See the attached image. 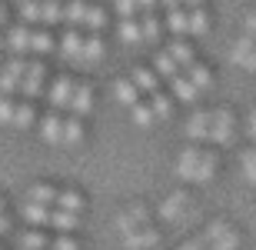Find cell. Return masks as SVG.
Segmentation results:
<instances>
[{"mask_svg":"<svg viewBox=\"0 0 256 250\" xmlns=\"http://www.w3.org/2000/svg\"><path fill=\"white\" fill-rule=\"evenodd\" d=\"M116 230H120V237H124V243L130 250H153L160 243V230L153 227V217L146 213L143 203H133V207L120 210Z\"/></svg>","mask_w":256,"mask_h":250,"instance_id":"obj_1","label":"cell"},{"mask_svg":"<svg viewBox=\"0 0 256 250\" xmlns=\"http://www.w3.org/2000/svg\"><path fill=\"white\" fill-rule=\"evenodd\" d=\"M216 173H220V154L213 147L190 144L176 157V177L183 183H210Z\"/></svg>","mask_w":256,"mask_h":250,"instance_id":"obj_2","label":"cell"},{"mask_svg":"<svg viewBox=\"0 0 256 250\" xmlns=\"http://www.w3.org/2000/svg\"><path fill=\"white\" fill-rule=\"evenodd\" d=\"M193 210H196V203H193V197L186 190H173L166 193L160 200V207H156V217H160L163 223H170V227H180V223H186L193 217Z\"/></svg>","mask_w":256,"mask_h":250,"instance_id":"obj_3","label":"cell"},{"mask_svg":"<svg viewBox=\"0 0 256 250\" xmlns=\"http://www.w3.org/2000/svg\"><path fill=\"white\" fill-rule=\"evenodd\" d=\"M203 240L210 243V250H240V247H243V233H240V227H233L230 220L216 217V220L206 223Z\"/></svg>","mask_w":256,"mask_h":250,"instance_id":"obj_4","label":"cell"},{"mask_svg":"<svg viewBox=\"0 0 256 250\" xmlns=\"http://www.w3.org/2000/svg\"><path fill=\"white\" fill-rule=\"evenodd\" d=\"M236 140V114L230 107H213V130H210V147H230Z\"/></svg>","mask_w":256,"mask_h":250,"instance_id":"obj_5","label":"cell"},{"mask_svg":"<svg viewBox=\"0 0 256 250\" xmlns=\"http://www.w3.org/2000/svg\"><path fill=\"white\" fill-rule=\"evenodd\" d=\"M47 64L44 60H27V74H24V87H20V97L24 100H37L40 94H47Z\"/></svg>","mask_w":256,"mask_h":250,"instance_id":"obj_6","label":"cell"},{"mask_svg":"<svg viewBox=\"0 0 256 250\" xmlns=\"http://www.w3.org/2000/svg\"><path fill=\"white\" fill-rule=\"evenodd\" d=\"M24 74H27V57H10L7 64L0 67V94L4 97H20Z\"/></svg>","mask_w":256,"mask_h":250,"instance_id":"obj_7","label":"cell"},{"mask_svg":"<svg viewBox=\"0 0 256 250\" xmlns=\"http://www.w3.org/2000/svg\"><path fill=\"white\" fill-rule=\"evenodd\" d=\"M74 87L76 80L66 77V74H60V77H54L47 84V100H50V110H60L64 114L66 107H70V97H74Z\"/></svg>","mask_w":256,"mask_h":250,"instance_id":"obj_8","label":"cell"},{"mask_svg":"<svg viewBox=\"0 0 256 250\" xmlns=\"http://www.w3.org/2000/svg\"><path fill=\"white\" fill-rule=\"evenodd\" d=\"M66 114H70V117H80V120H86V117L94 114V87L86 84V80H76Z\"/></svg>","mask_w":256,"mask_h":250,"instance_id":"obj_9","label":"cell"},{"mask_svg":"<svg viewBox=\"0 0 256 250\" xmlns=\"http://www.w3.org/2000/svg\"><path fill=\"white\" fill-rule=\"evenodd\" d=\"M210 130H213V110H196V114L186 120V140H190V144L210 147Z\"/></svg>","mask_w":256,"mask_h":250,"instance_id":"obj_10","label":"cell"},{"mask_svg":"<svg viewBox=\"0 0 256 250\" xmlns=\"http://www.w3.org/2000/svg\"><path fill=\"white\" fill-rule=\"evenodd\" d=\"M230 60H233L236 67L256 74V40L246 37V34H243L240 40H233V47H230Z\"/></svg>","mask_w":256,"mask_h":250,"instance_id":"obj_11","label":"cell"},{"mask_svg":"<svg viewBox=\"0 0 256 250\" xmlns=\"http://www.w3.org/2000/svg\"><path fill=\"white\" fill-rule=\"evenodd\" d=\"M64 120H66V117L60 114V110H47V114L37 120V127H40V140H44V144L60 147V140H64Z\"/></svg>","mask_w":256,"mask_h":250,"instance_id":"obj_12","label":"cell"},{"mask_svg":"<svg viewBox=\"0 0 256 250\" xmlns=\"http://www.w3.org/2000/svg\"><path fill=\"white\" fill-rule=\"evenodd\" d=\"M20 217H24V223L27 227H50V217H54V207H44V203H30L24 200L20 203Z\"/></svg>","mask_w":256,"mask_h":250,"instance_id":"obj_13","label":"cell"},{"mask_svg":"<svg viewBox=\"0 0 256 250\" xmlns=\"http://www.w3.org/2000/svg\"><path fill=\"white\" fill-rule=\"evenodd\" d=\"M57 197H60V187H54V183H47V180L30 183L27 193H24V200H30V203H44V207H57Z\"/></svg>","mask_w":256,"mask_h":250,"instance_id":"obj_14","label":"cell"},{"mask_svg":"<svg viewBox=\"0 0 256 250\" xmlns=\"http://www.w3.org/2000/svg\"><path fill=\"white\" fill-rule=\"evenodd\" d=\"M170 94H173V100H176V104H196L200 97H203V90H200V87L193 84L186 74H180L176 80H170Z\"/></svg>","mask_w":256,"mask_h":250,"instance_id":"obj_15","label":"cell"},{"mask_svg":"<svg viewBox=\"0 0 256 250\" xmlns=\"http://www.w3.org/2000/svg\"><path fill=\"white\" fill-rule=\"evenodd\" d=\"M30 40H34V27L20 24V27H14L7 34V50L14 54V57H27L30 54Z\"/></svg>","mask_w":256,"mask_h":250,"instance_id":"obj_16","label":"cell"},{"mask_svg":"<svg viewBox=\"0 0 256 250\" xmlns=\"http://www.w3.org/2000/svg\"><path fill=\"white\" fill-rule=\"evenodd\" d=\"M130 80L133 84H136V90H140L143 97H153L156 94V90H163V80L156 77V70L153 67H133V74H130Z\"/></svg>","mask_w":256,"mask_h":250,"instance_id":"obj_17","label":"cell"},{"mask_svg":"<svg viewBox=\"0 0 256 250\" xmlns=\"http://www.w3.org/2000/svg\"><path fill=\"white\" fill-rule=\"evenodd\" d=\"M17 250H50V233L40 227H27L17 233Z\"/></svg>","mask_w":256,"mask_h":250,"instance_id":"obj_18","label":"cell"},{"mask_svg":"<svg viewBox=\"0 0 256 250\" xmlns=\"http://www.w3.org/2000/svg\"><path fill=\"white\" fill-rule=\"evenodd\" d=\"M57 207H60V210H70V213H80V217H84V210H86L84 190H80V187H60Z\"/></svg>","mask_w":256,"mask_h":250,"instance_id":"obj_19","label":"cell"},{"mask_svg":"<svg viewBox=\"0 0 256 250\" xmlns=\"http://www.w3.org/2000/svg\"><path fill=\"white\" fill-rule=\"evenodd\" d=\"M60 54H64L66 60H76V64H80V54H84V30L66 27V34L60 37Z\"/></svg>","mask_w":256,"mask_h":250,"instance_id":"obj_20","label":"cell"},{"mask_svg":"<svg viewBox=\"0 0 256 250\" xmlns=\"http://www.w3.org/2000/svg\"><path fill=\"white\" fill-rule=\"evenodd\" d=\"M86 14H90V4H86V0H66V4H64V24H66V27L84 30Z\"/></svg>","mask_w":256,"mask_h":250,"instance_id":"obj_21","label":"cell"},{"mask_svg":"<svg viewBox=\"0 0 256 250\" xmlns=\"http://www.w3.org/2000/svg\"><path fill=\"white\" fill-rule=\"evenodd\" d=\"M166 54H170V57L176 60V64H180L183 70L196 64V50H193V44H190L186 37H176V40L170 44V47H166Z\"/></svg>","mask_w":256,"mask_h":250,"instance_id":"obj_22","label":"cell"},{"mask_svg":"<svg viewBox=\"0 0 256 250\" xmlns=\"http://www.w3.org/2000/svg\"><path fill=\"white\" fill-rule=\"evenodd\" d=\"M114 97H116L124 107H136V104L143 100V94L136 90V84H133L130 77H116V80H114Z\"/></svg>","mask_w":256,"mask_h":250,"instance_id":"obj_23","label":"cell"},{"mask_svg":"<svg viewBox=\"0 0 256 250\" xmlns=\"http://www.w3.org/2000/svg\"><path fill=\"white\" fill-rule=\"evenodd\" d=\"M86 137V124L80 120V117H70L66 114L64 120V140H60V147H80Z\"/></svg>","mask_w":256,"mask_h":250,"instance_id":"obj_24","label":"cell"},{"mask_svg":"<svg viewBox=\"0 0 256 250\" xmlns=\"http://www.w3.org/2000/svg\"><path fill=\"white\" fill-rule=\"evenodd\" d=\"M40 117H37V107H34V100H24L20 97L17 100V110H14V127L10 130H27V127H34Z\"/></svg>","mask_w":256,"mask_h":250,"instance_id":"obj_25","label":"cell"},{"mask_svg":"<svg viewBox=\"0 0 256 250\" xmlns=\"http://www.w3.org/2000/svg\"><path fill=\"white\" fill-rule=\"evenodd\" d=\"M153 70H156V77L166 80V84H170V80H176V77L183 74V67L170 57V54H166V50H160V54L153 57Z\"/></svg>","mask_w":256,"mask_h":250,"instance_id":"obj_26","label":"cell"},{"mask_svg":"<svg viewBox=\"0 0 256 250\" xmlns=\"http://www.w3.org/2000/svg\"><path fill=\"white\" fill-rule=\"evenodd\" d=\"M80 223H84V217H80V213H70V210H60V207H54V217H50V227H54V233H74Z\"/></svg>","mask_w":256,"mask_h":250,"instance_id":"obj_27","label":"cell"},{"mask_svg":"<svg viewBox=\"0 0 256 250\" xmlns=\"http://www.w3.org/2000/svg\"><path fill=\"white\" fill-rule=\"evenodd\" d=\"M104 37L100 34H84V54H80V64H100V57H104Z\"/></svg>","mask_w":256,"mask_h":250,"instance_id":"obj_28","label":"cell"},{"mask_svg":"<svg viewBox=\"0 0 256 250\" xmlns=\"http://www.w3.org/2000/svg\"><path fill=\"white\" fill-rule=\"evenodd\" d=\"M116 37L124 40L126 47H136V44H143V30H140V17L120 20V24H116Z\"/></svg>","mask_w":256,"mask_h":250,"instance_id":"obj_29","label":"cell"},{"mask_svg":"<svg viewBox=\"0 0 256 250\" xmlns=\"http://www.w3.org/2000/svg\"><path fill=\"white\" fill-rule=\"evenodd\" d=\"M166 27H170L176 37H190V10L186 7L166 10Z\"/></svg>","mask_w":256,"mask_h":250,"instance_id":"obj_30","label":"cell"},{"mask_svg":"<svg viewBox=\"0 0 256 250\" xmlns=\"http://www.w3.org/2000/svg\"><path fill=\"white\" fill-rule=\"evenodd\" d=\"M50 50H54V34L47 27H34V40H30V54L34 57H47Z\"/></svg>","mask_w":256,"mask_h":250,"instance_id":"obj_31","label":"cell"},{"mask_svg":"<svg viewBox=\"0 0 256 250\" xmlns=\"http://www.w3.org/2000/svg\"><path fill=\"white\" fill-rule=\"evenodd\" d=\"M64 24V4L60 0H40V27Z\"/></svg>","mask_w":256,"mask_h":250,"instance_id":"obj_32","label":"cell"},{"mask_svg":"<svg viewBox=\"0 0 256 250\" xmlns=\"http://www.w3.org/2000/svg\"><path fill=\"white\" fill-rule=\"evenodd\" d=\"M146 100H150V107H153V114H156V120H166V117L173 114V104H176L170 90H156V94L146 97Z\"/></svg>","mask_w":256,"mask_h":250,"instance_id":"obj_33","label":"cell"},{"mask_svg":"<svg viewBox=\"0 0 256 250\" xmlns=\"http://www.w3.org/2000/svg\"><path fill=\"white\" fill-rule=\"evenodd\" d=\"M183 74H186V77H190L193 84H196L200 90H203V94H206L210 87H213V70H210L206 64H203V60H196V64H193V67H186Z\"/></svg>","mask_w":256,"mask_h":250,"instance_id":"obj_34","label":"cell"},{"mask_svg":"<svg viewBox=\"0 0 256 250\" xmlns=\"http://www.w3.org/2000/svg\"><path fill=\"white\" fill-rule=\"evenodd\" d=\"M130 114H133V124H136V127H143V130H150L153 124H160V120H156V114H153V107H150V100H146V97H143V100H140L136 107H130Z\"/></svg>","mask_w":256,"mask_h":250,"instance_id":"obj_35","label":"cell"},{"mask_svg":"<svg viewBox=\"0 0 256 250\" xmlns=\"http://www.w3.org/2000/svg\"><path fill=\"white\" fill-rule=\"evenodd\" d=\"M163 27L166 24H160V17L156 14H143L140 17V30H143V44H156L163 34Z\"/></svg>","mask_w":256,"mask_h":250,"instance_id":"obj_36","label":"cell"},{"mask_svg":"<svg viewBox=\"0 0 256 250\" xmlns=\"http://www.w3.org/2000/svg\"><path fill=\"white\" fill-rule=\"evenodd\" d=\"M210 30V10L206 7H193L190 10V37H203Z\"/></svg>","mask_w":256,"mask_h":250,"instance_id":"obj_37","label":"cell"},{"mask_svg":"<svg viewBox=\"0 0 256 250\" xmlns=\"http://www.w3.org/2000/svg\"><path fill=\"white\" fill-rule=\"evenodd\" d=\"M20 20L27 27H40V0H20Z\"/></svg>","mask_w":256,"mask_h":250,"instance_id":"obj_38","label":"cell"},{"mask_svg":"<svg viewBox=\"0 0 256 250\" xmlns=\"http://www.w3.org/2000/svg\"><path fill=\"white\" fill-rule=\"evenodd\" d=\"M240 170H243V177H246L250 183H256V144L240 154Z\"/></svg>","mask_w":256,"mask_h":250,"instance_id":"obj_39","label":"cell"},{"mask_svg":"<svg viewBox=\"0 0 256 250\" xmlns=\"http://www.w3.org/2000/svg\"><path fill=\"white\" fill-rule=\"evenodd\" d=\"M17 100H20V97H4V94H0V124H4V127H14V110H17Z\"/></svg>","mask_w":256,"mask_h":250,"instance_id":"obj_40","label":"cell"},{"mask_svg":"<svg viewBox=\"0 0 256 250\" xmlns=\"http://www.w3.org/2000/svg\"><path fill=\"white\" fill-rule=\"evenodd\" d=\"M50 250H80V240L74 233H54L50 237Z\"/></svg>","mask_w":256,"mask_h":250,"instance_id":"obj_41","label":"cell"},{"mask_svg":"<svg viewBox=\"0 0 256 250\" xmlns=\"http://www.w3.org/2000/svg\"><path fill=\"white\" fill-rule=\"evenodd\" d=\"M114 10L120 20H130V17H140V7H136V0H114Z\"/></svg>","mask_w":256,"mask_h":250,"instance_id":"obj_42","label":"cell"},{"mask_svg":"<svg viewBox=\"0 0 256 250\" xmlns=\"http://www.w3.org/2000/svg\"><path fill=\"white\" fill-rule=\"evenodd\" d=\"M243 34L256 40V10H253V14H246V20H243Z\"/></svg>","mask_w":256,"mask_h":250,"instance_id":"obj_43","label":"cell"},{"mask_svg":"<svg viewBox=\"0 0 256 250\" xmlns=\"http://www.w3.org/2000/svg\"><path fill=\"white\" fill-rule=\"evenodd\" d=\"M180 250H210V243L203 240V237H193V240H186Z\"/></svg>","mask_w":256,"mask_h":250,"instance_id":"obj_44","label":"cell"},{"mask_svg":"<svg viewBox=\"0 0 256 250\" xmlns=\"http://www.w3.org/2000/svg\"><path fill=\"white\" fill-rule=\"evenodd\" d=\"M246 137L256 144V107L250 110V117H246Z\"/></svg>","mask_w":256,"mask_h":250,"instance_id":"obj_45","label":"cell"},{"mask_svg":"<svg viewBox=\"0 0 256 250\" xmlns=\"http://www.w3.org/2000/svg\"><path fill=\"white\" fill-rule=\"evenodd\" d=\"M156 4H160V0H136V7H140V17H143V14H156Z\"/></svg>","mask_w":256,"mask_h":250,"instance_id":"obj_46","label":"cell"},{"mask_svg":"<svg viewBox=\"0 0 256 250\" xmlns=\"http://www.w3.org/2000/svg\"><path fill=\"white\" fill-rule=\"evenodd\" d=\"M4 233H10V217L7 213H0V237H4Z\"/></svg>","mask_w":256,"mask_h":250,"instance_id":"obj_47","label":"cell"},{"mask_svg":"<svg viewBox=\"0 0 256 250\" xmlns=\"http://www.w3.org/2000/svg\"><path fill=\"white\" fill-rule=\"evenodd\" d=\"M160 4H163L166 10H176V7H183V0H160Z\"/></svg>","mask_w":256,"mask_h":250,"instance_id":"obj_48","label":"cell"},{"mask_svg":"<svg viewBox=\"0 0 256 250\" xmlns=\"http://www.w3.org/2000/svg\"><path fill=\"white\" fill-rule=\"evenodd\" d=\"M183 7L193 10V7H203V0H183Z\"/></svg>","mask_w":256,"mask_h":250,"instance_id":"obj_49","label":"cell"},{"mask_svg":"<svg viewBox=\"0 0 256 250\" xmlns=\"http://www.w3.org/2000/svg\"><path fill=\"white\" fill-rule=\"evenodd\" d=\"M7 20V7H4V0H0V24Z\"/></svg>","mask_w":256,"mask_h":250,"instance_id":"obj_50","label":"cell"},{"mask_svg":"<svg viewBox=\"0 0 256 250\" xmlns=\"http://www.w3.org/2000/svg\"><path fill=\"white\" fill-rule=\"evenodd\" d=\"M0 213H7V203H4V197H0Z\"/></svg>","mask_w":256,"mask_h":250,"instance_id":"obj_51","label":"cell"},{"mask_svg":"<svg viewBox=\"0 0 256 250\" xmlns=\"http://www.w3.org/2000/svg\"><path fill=\"white\" fill-rule=\"evenodd\" d=\"M0 250H4V247H0Z\"/></svg>","mask_w":256,"mask_h":250,"instance_id":"obj_52","label":"cell"}]
</instances>
